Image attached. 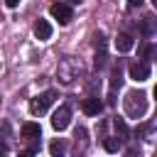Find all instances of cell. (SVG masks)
I'll return each instance as SVG.
<instances>
[{"mask_svg": "<svg viewBox=\"0 0 157 157\" xmlns=\"http://www.w3.org/2000/svg\"><path fill=\"white\" fill-rule=\"evenodd\" d=\"M145 110H147V96L142 91H130L125 96V113L130 118H140Z\"/></svg>", "mask_w": 157, "mask_h": 157, "instance_id": "obj_1", "label": "cell"}, {"mask_svg": "<svg viewBox=\"0 0 157 157\" xmlns=\"http://www.w3.org/2000/svg\"><path fill=\"white\" fill-rule=\"evenodd\" d=\"M54 98H56L54 91H44L42 96H37V98L29 101V113H32V115H42V113L54 103Z\"/></svg>", "mask_w": 157, "mask_h": 157, "instance_id": "obj_2", "label": "cell"}, {"mask_svg": "<svg viewBox=\"0 0 157 157\" xmlns=\"http://www.w3.org/2000/svg\"><path fill=\"white\" fill-rule=\"evenodd\" d=\"M69 123H71V110H69V105H59V108L52 113V128H54V130H66Z\"/></svg>", "mask_w": 157, "mask_h": 157, "instance_id": "obj_3", "label": "cell"}, {"mask_svg": "<svg viewBox=\"0 0 157 157\" xmlns=\"http://www.w3.org/2000/svg\"><path fill=\"white\" fill-rule=\"evenodd\" d=\"M49 12H52L54 20H59V25H69V22H71V7H69L66 2H54V5L49 7Z\"/></svg>", "mask_w": 157, "mask_h": 157, "instance_id": "obj_4", "label": "cell"}, {"mask_svg": "<svg viewBox=\"0 0 157 157\" xmlns=\"http://www.w3.org/2000/svg\"><path fill=\"white\" fill-rule=\"evenodd\" d=\"M128 71H130L132 81H147L150 78V64H145V61H132L128 66Z\"/></svg>", "mask_w": 157, "mask_h": 157, "instance_id": "obj_5", "label": "cell"}, {"mask_svg": "<svg viewBox=\"0 0 157 157\" xmlns=\"http://www.w3.org/2000/svg\"><path fill=\"white\" fill-rule=\"evenodd\" d=\"M81 110H83L86 115H98V113L103 110V103H101L96 96H88V98L81 101Z\"/></svg>", "mask_w": 157, "mask_h": 157, "instance_id": "obj_6", "label": "cell"}, {"mask_svg": "<svg viewBox=\"0 0 157 157\" xmlns=\"http://www.w3.org/2000/svg\"><path fill=\"white\" fill-rule=\"evenodd\" d=\"M34 37L42 39V42L49 39V37H52V25H49L47 20H37V22H34Z\"/></svg>", "mask_w": 157, "mask_h": 157, "instance_id": "obj_7", "label": "cell"}, {"mask_svg": "<svg viewBox=\"0 0 157 157\" xmlns=\"http://www.w3.org/2000/svg\"><path fill=\"white\" fill-rule=\"evenodd\" d=\"M39 135H42L39 123H25V125H22V137H25V140H37Z\"/></svg>", "mask_w": 157, "mask_h": 157, "instance_id": "obj_8", "label": "cell"}, {"mask_svg": "<svg viewBox=\"0 0 157 157\" xmlns=\"http://www.w3.org/2000/svg\"><path fill=\"white\" fill-rule=\"evenodd\" d=\"M132 44H135V42H132V37H130V34H125V32H123V34H118V39H115V49H118V52H130V49H132Z\"/></svg>", "mask_w": 157, "mask_h": 157, "instance_id": "obj_9", "label": "cell"}, {"mask_svg": "<svg viewBox=\"0 0 157 157\" xmlns=\"http://www.w3.org/2000/svg\"><path fill=\"white\" fill-rule=\"evenodd\" d=\"M103 147H105L108 152H118V150H120V140H118V137H105V140H103Z\"/></svg>", "mask_w": 157, "mask_h": 157, "instance_id": "obj_10", "label": "cell"}, {"mask_svg": "<svg viewBox=\"0 0 157 157\" xmlns=\"http://www.w3.org/2000/svg\"><path fill=\"white\" fill-rule=\"evenodd\" d=\"M115 130L120 132V137H128V125H125L123 118H115Z\"/></svg>", "mask_w": 157, "mask_h": 157, "instance_id": "obj_11", "label": "cell"}, {"mask_svg": "<svg viewBox=\"0 0 157 157\" xmlns=\"http://www.w3.org/2000/svg\"><path fill=\"white\" fill-rule=\"evenodd\" d=\"M120 81H123V78H120V69H113V81H110V86L115 88V86H120Z\"/></svg>", "mask_w": 157, "mask_h": 157, "instance_id": "obj_12", "label": "cell"}, {"mask_svg": "<svg viewBox=\"0 0 157 157\" xmlns=\"http://www.w3.org/2000/svg\"><path fill=\"white\" fill-rule=\"evenodd\" d=\"M49 150H52V155H61V152H64V145H61V142H52Z\"/></svg>", "mask_w": 157, "mask_h": 157, "instance_id": "obj_13", "label": "cell"}, {"mask_svg": "<svg viewBox=\"0 0 157 157\" xmlns=\"http://www.w3.org/2000/svg\"><path fill=\"white\" fill-rule=\"evenodd\" d=\"M142 0H128V7H140Z\"/></svg>", "mask_w": 157, "mask_h": 157, "instance_id": "obj_14", "label": "cell"}, {"mask_svg": "<svg viewBox=\"0 0 157 157\" xmlns=\"http://www.w3.org/2000/svg\"><path fill=\"white\" fill-rule=\"evenodd\" d=\"M5 5H7V7H17V5H20V0H5Z\"/></svg>", "mask_w": 157, "mask_h": 157, "instance_id": "obj_15", "label": "cell"}, {"mask_svg": "<svg viewBox=\"0 0 157 157\" xmlns=\"http://www.w3.org/2000/svg\"><path fill=\"white\" fill-rule=\"evenodd\" d=\"M5 152H7V145H5V142H0V155H5Z\"/></svg>", "mask_w": 157, "mask_h": 157, "instance_id": "obj_16", "label": "cell"}, {"mask_svg": "<svg viewBox=\"0 0 157 157\" xmlns=\"http://www.w3.org/2000/svg\"><path fill=\"white\" fill-rule=\"evenodd\" d=\"M69 2H71V5H78V2H81V0H69Z\"/></svg>", "mask_w": 157, "mask_h": 157, "instance_id": "obj_17", "label": "cell"}]
</instances>
